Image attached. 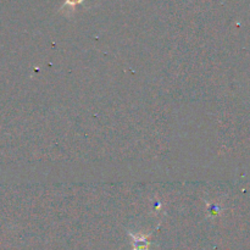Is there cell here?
I'll return each mask as SVG.
<instances>
[{"mask_svg": "<svg viewBox=\"0 0 250 250\" xmlns=\"http://www.w3.org/2000/svg\"><path fill=\"white\" fill-rule=\"evenodd\" d=\"M134 238V250H146L149 246L148 238L146 236H136Z\"/></svg>", "mask_w": 250, "mask_h": 250, "instance_id": "cell-1", "label": "cell"}, {"mask_svg": "<svg viewBox=\"0 0 250 250\" xmlns=\"http://www.w3.org/2000/svg\"><path fill=\"white\" fill-rule=\"evenodd\" d=\"M82 1H83V0H66L65 5H63V6H68V7H71V9H73L76 5L81 4Z\"/></svg>", "mask_w": 250, "mask_h": 250, "instance_id": "cell-2", "label": "cell"}]
</instances>
